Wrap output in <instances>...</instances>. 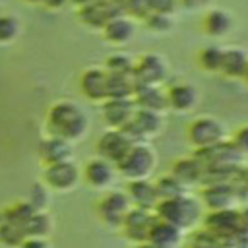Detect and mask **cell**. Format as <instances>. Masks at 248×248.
Returning a JSON list of instances; mask_svg holds the SVG:
<instances>
[{
    "label": "cell",
    "mask_w": 248,
    "mask_h": 248,
    "mask_svg": "<svg viewBox=\"0 0 248 248\" xmlns=\"http://www.w3.org/2000/svg\"><path fill=\"white\" fill-rule=\"evenodd\" d=\"M194 157L202 165L203 182L232 180L244 165V157L236 151V147L229 140H225L217 145H211V147L196 149Z\"/></svg>",
    "instance_id": "obj_1"
},
{
    "label": "cell",
    "mask_w": 248,
    "mask_h": 248,
    "mask_svg": "<svg viewBox=\"0 0 248 248\" xmlns=\"http://www.w3.org/2000/svg\"><path fill=\"white\" fill-rule=\"evenodd\" d=\"M202 207L203 205L198 198L184 192L176 198L159 202L157 207H155V215L186 232V231L196 229L202 223V219H203V209Z\"/></svg>",
    "instance_id": "obj_2"
},
{
    "label": "cell",
    "mask_w": 248,
    "mask_h": 248,
    "mask_svg": "<svg viewBox=\"0 0 248 248\" xmlns=\"http://www.w3.org/2000/svg\"><path fill=\"white\" fill-rule=\"evenodd\" d=\"M48 130L54 138L66 141L79 140L87 132V116L76 103H56L48 112Z\"/></svg>",
    "instance_id": "obj_3"
},
{
    "label": "cell",
    "mask_w": 248,
    "mask_h": 248,
    "mask_svg": "<svg viewBox=\"0 0 248 248\" xmlns=\"http://www.w3.org/2000/svg\"><path fill=\"white\" fill-rule=\"evenodd\" d=\"M157 169V151L151 147L149 141L134 143L128 153L120 159L116 165V170L130 182V180H141L151 178Z\"/></svg>",
    "instance_id": "obj_4"
},
{
    "label": "cell",
    "mask_w": 248,
    "mask_h": 248,
    "mask_svg": "<svg viewBox=\"0 0 248 248\" xmlns=\"http://www.w3.org/2000/svg\"><path fill=\"white\" fill-rule=\"evenodd\" d=\"M188 140L196 149L211 147V145H217V143L227 140V128L219 118L203 114V116H198L190 122Z\"/></svg>",
    "instance_id": "obj_5"
},
{
    "label": "cell",
    "mask_w": 248,
    "mask_h": 248,
    "mask_svg": "<svg viewBox=\"0 0 248 248\" xmlns=\"http://www.w3.org/2000/svg\"><path fill=\"white\" fill-rule=\"evenodd\" d=\"M134 79L138 85H163L170 78V64L157 52L141 54L134 62Z\"/></svg>",
    "instance_id": "obj_6"
},
{
    "label": "cell",
    "mask_w": 248,
    "mask_h": 248,
    "mask_svg": "<svg viewBox=\"0 0 248 248\" xmlns=\"http://www.w3.org/2000/svg\"><path fill=\"white\" fill-rule=\"evenodd\" d=\"M238 203H240V196H238L232 180L202 184V205L207 207L209 211L232 209V207H238Z\"/></svg>",
    "instance_id": "obj_7"
},
{
    "label": "cell",
    "mask_w": 248,
    "mask_h": 248,
    "mask_svg": "<svg viewBox=\"0 0 248 248\" xmlns=\"http://www.w3.org/2000/svg\"><path fill=\"white\" fill-rule=\"evenodd\" d=\"M122 130L130 136V140L134 143L151 141L163 130V114L161 112H153V110L138 108L136 114H134V118L130 120V124L124 126Z\"/></svg>",
    "instance_id": "obj_8"
},
{
    "label": "cell",
    "mask_w": 248,
    "mask_h": 248,
    "mask_svg": "<svg viewBox=\"0 0 248 248\" xmlns=\"http://www.w3.org/2000/svg\"><path fill=\"white\" fill-rule=\"evenodd\" d=\"M134 145L130 136L122 128H108L105 134H101L97 141V153L99 157L107 159L112 165H118L120 159L128 153V149Z\"/></svg>",
    "instance_id": "obj_9"
},
{
    "label": "cell",
    "mask_w": 248,
    "mask_h": 248,
    "mask_svg": "<svg viewBox=\"0 0 248 248\" xmlns=\"http://www.w3.org/2000/svg\"><path fill=\"white\" fill-rule=\"evenodd\" d=\"M155 219H157L155 211L132 207V209L126 213V217H124V221H122V225H120V229H122V232H124V236H126L128 240H132L134 244H140V242H145V240H147L149 231H151Z\"/></svg>",
    "instance_id": "obj_10"
},
{
    "label": "cell",
    "mask_w": 248,
    "mask_h": 248,
    "mask_svg": "<svg viewBox=\"0 0 248 248\" xmlns=\"http://www.w3.org/2000/svg\"><path fill=\"white\" fill-rule=\"evenodd\" d=\"M99 215L108 227H118L122 225L126 213L132 209V202L126 192L122 190H112L108 192L101 202H99Z\"/></svg>",
    "instance_id": "obj_11"
},
{
    "label": "cell",
    "mask_w": 248,
    "mask_h": 248,
    "mask_svg": "<svg viewBox=\"0 0 248 248\" xmlns=\"http://www.w3.org/2000/svg\"><path fill=\"white\" fill-rule=\"evenodd\" d=\"M203 229H207L209 232H213L219 240L238 234L240 231V215H238V207L232 209H219V211H209L203 217Z\"/></svg>",
    "instance_id": "obj_12"
},
{
    "label": "cell",
    "mask_w": 248,
    "mask_h": 248,
    "mask_svg": "<svg viewBox=\"0 0 248 248\" xmlns=\"http://www.w3.org/2000/svg\"><path fill=\"white\" fill-rule=\"evenodd\" d=\"M165 93H167V110L178 114L194 110L200 103V93L192 83H184V81L172 83Z\"/></svg>",
    "instance_id": "obj_13"
},
{
    "label": "cell",
    "mask_w": 248,
    "mask_h": 248,
    "mask_svg": "<svg viewBox=\"0 0 248 248\" xmlns=\"http://www.w3.org/2000/svg\"><path fill=\"white\" fill-rule=\"evenodd\" d=\"M138 107L134 99H107L103 101V118L108 128H124L134 118Z\"/></svg>",
    "instance_id": "obj_14"
},
{
    "label": "cell",
    "mask_w": 248,
    "mask_h": 248,
    "mask_svg": "<svg viewBox=\"0 0 248 248\" xmlns=\"http://www.w3.org/2000/svg\"><path fill=\"white\" fill-rule=\"evenodd\" d=\"M147 242L153 248H180L184 242V231L157 217L149 231Z\"/></svg>",
    "instance_id": "obj_15"
},
{
    "label": "cell",
    "mask_w": 248,
    "mask_h": 248,
    "mask_svg": "<svg viewBox=\"0 0 248 248\" xmlns=\"http://www.w3.org/2000/svg\"><path fill=\"white\" fill-rule=\"evenodd\" d=\"M126 194L132 202V207H140V209H149L155 211L159 198L155 192V184L151 182V178H141V180H130Z\"/></svg>",
    "instance_id": "obj_16"
},
{
    "label": "cell",
    "mask_w": 248,
    "mask_h": 248,
    "mask_svg": "<svg viewBox=\"0 0 248 248\" xmlns=\"http://www.w3.org/2000/svg\"><path fill=\"white\" fill-rule=\"evenodd\" d=\"M103 37L112 43V45H126L134 39L136 35V21L124 14H118L114 17H110L105 25H103Z\"/></svg>",
    "instance_id": "obj_17"
},
{
    "label": "cell",
    "mask_w": 248,
    "mask_h": 248,
    "mask_svg": "<svg viewBox=\"0 0 248 248\" xmlns=\"http://www.w3.org/2000/svg\"><path fill=\"white\" fill-rule=\"evenodd\" d=\"M202 25H203V31H205L209 37H213V39H223V37H227V35L232 31L234 19H232V14H229V12L223 10V8H209V10H205V14H203Z\"/></svg>",
    "instance_id": "obj_18"
},
{
    "label": "cell",
    "mask_w": 248,
    "mask_h": 248,
    "mask_svg": "<svg viewBox=\"0 0 248 248\" xmlns=\"http://www.w3.org/2000/svg\"><path fill=\"white\" fill-rule=\"evenodd\" d=\"M170 174L188 190L192 186H202L203 184V170H202V165L198 163V159L192 155V157H182L178 161H174L172 169H170Z\"/></svg>",
    "instance_id": "obj_19"
},
{
    "label": "cell",
    "mask_w": 248,
    "mask_h": 248,
    "mask_svg": "<svg viewBox=\"0 0 248 248\" xmlns=\"http://www.w3.org/2000/svg\"><path fill=\"white\" fill-rule=\"evenodd\" d=\"M46 182L58 190H68L72 188L78 178H79V170L78 167L68 159V161H60V163H50L45 174Z\"/></svg>",
    "instance_id": "obj_20"
},
{
    "label": "cell",
    "mask_w": 248,
    "mask_h": 248,
    "mask_svg": "<svg viewBox=\"0 0 248 248\" xmlns=\"http://www.w3.org/2000/svg\"><path fill=\"white\" fill-rule=\"evenodd\" d=\"M107 79L108 74L105 68H89L81 74V91L91 101H107Z\"/></svg>",
    "instance_id": "obj_21"
},
{
    "label": "cell",
    "mask_w": 248,
    "mask_h": 248,
    "mask_svg": "<svg viewBox=\"0 0 248 248\" xmlns=\"http://www.w3.org/2000/svg\"><path fill=\"white\" fill-rule=\"evenodd\" d=\"M132 99L138 108L153 110L161 114L167 110V93L159 85H138Z\"/></svg>",
    "instance_id": "obj_22"
},
{
    "label": "cell",
    "mask_w": 248,
    "mask_h": 248,
    "mask_svg": "<svg viewBox=\"0 0 248 248\" xmlns=\"http://www.w3.org/2000/svg\"><path fill=\"white\" fill-rule=\"evenodd\" d=\"M114 176H116V165L108 163L103 157L91 159L85 165V180L93 188H108L114 182Z\"/></svg>",
    "instance_id": "obj_23"
},
{
    "label": "cell",
    "mask_w": 248,
    "mask_h": 248,
    "mask_svg": "<svg viewBox=\"0 0 248 248\" xmlns=\"http://www.w3.org/2000/svg\"><path fill=\"white\" fill-rule=\"evenodd\" d=\"M138 89L134 74H108L107 99H132Z\"/></svg>",
    "instance_id": "obj_24"
},
{
    "label": "cell",
    "mask_w": 248,
    "mask_h": 248,
    "mask_svg": "<svg viewBox=\"0 0 248 248\" xmlns=\"http://www.w3.org/2000/svg\"><path fill=\"white\" fill-rule=\"evenodd\" d=\"M248 66V52L240 46H231L225 48L223 54V66H221V74L227 78H242Z\"/></svg>",
    "instance_id": "obj_25"
},
{
    "label": "cell",
    "mask_w": 248,
    "mask_h": 248,
    "mask_svg": "<svg viewBox=\"0 0 248 248\" xmlns=\"http://www.w3.org/2000/svg\"><path fill=\"white\" fill-rule=\"evenodd\" d=\"M43 151V157L45 161L50 165V163H60V161H68L70 155H72V147H70V141L62 140V138H50L43 143L41 147Z\"/></svg>",
    "instance_id": "obj_26"
},
{
    "label": "cell",
    "mask_w": 248,
    "mask_h": 248,
    "mask_svg": "<svg viewBox=\"0 0 248 248\" xmlns=\"http://www.w3.org/2000/svg\"><path fill=\"white\" fill-rule=\"evenodd\" d=\"M153 184H155V192H157L159 202H163V200H170V198H176V196L188 192V190H186V188H184V186H182L170 172L159 176Z\"/></svg>",
    "instance_id": "obj_27"
},
{
    "label": "cell",
    "mask_w": 248,
    "mask_h": 248,
    "mask_svg": "<svg viewBox=\"0 0 248 248\" xmlns=\"http://www.w3.org/2000/svg\"><path fill=\"white\" fill-rule=\"evenodd\" d=\"M223 54L225 48L219 45H209L200 52V66L205 72L211 74H221V66H223Z\"/></svg>",
    "instance_id": "obj_28"
},
{
    "label": "cell",
    "mask_w": 248,
    "mask_h": 248,
    "mask_svg": "<svg viewBox=\"0 0 248 248\" xmlns=\"http://www.w3.org/2000/svg\"><path fill=\"white\" fill-rule=\"evenodd\" d=\"M134 62L136 60H132V56H128L126 52H114L107 58L105 70H107V74H132Z\"/></svg>",
    "instance_id": "obj_29"
},
{
    "label": "cell",
    "mask_w": 248,
    "mask_h": 248,
    "mask_svg": "<svg viewBox=\"0 0 248 248\" xmlns=\"http://www.w3.org/2000/svg\"><path fill=\"white\" fill-rule=\"evenodd\" d=\"M122 14L132 17L134 21H143L151 14V0H124Z\"/></svg>",
    "instance_id": "obj_30"
},
{
    "label": "cell",
    "mask_w": 248,
    "mask_h": 248,
    "mask_svg": "<svg viewBox=\"0 0 248 248\" xmlns=\"http://www.w3.org/2000/svg\"><path fill=\"white\" fill-rule=\"evenodd\" d=\"M143 23L153 33H169L174 25V19H172V16H165V14H149L143 19Z\"/></svg>",
    "instance_id": "obj_31"
},
{
    "label": "cell",
    "mask_w": 248,
    "mask_h": 248,
    "mask_svg": "<svg viewBox=\"0 0 248 248\" xmlns=\"http://www.w3.org/2000/svg\"><path fill=\"white\" fill-rule=\"evenodd\" d=\"M48 227H50L48 219H46L45 215H41V213H33V215L21 225L23 232H25V234H33V236L46 234V232H48Z\"/></svg>",
    "instance_id": "obj_32"
},
{
    "label": "cell",
    "mask_w": 248,
    "mask_h": 248,
    "mask_svg": "<svg viewBox=\"0 0 248 248\" xmlns=\"http://www.w3.org/2000/svg\"><path fill=\"white\" fill-rule=\"evenodd\" d=\"M23 229L19 225H14V223H8L4 227H0V238L4 242H10V244H17L21 238H23Z\"/></svg>",
    "instance_id": "obj_33"
},
{
    "label": "cell",
    "mask_w": 248,
    "mask_h": 248,
    "mask_svg": "<svg viewBox=\"0 0 248 248\" xmlns=\"http://www.w3.org/2000/svg\"><path fill=\"white\" fill-rule=\"evenodd\" d=\"M178 8H180L178 0H151V14L174 16Z\"/></svg>",
    "instance_id": "obj_34"
},
{
    "label": "cell",
    "mask_w": 248,
    "mask_h": 248,
    "mask_svg": "<svg viewBox=\"0 0 248 248\" xmlns=\"http://www.w3.org/2000/svg\"><path fill=\"white\" fill-rule=\"evenodd\" d=\"M231 141L236 147V151L246 159L248 157V124H244L242 128H238L236 134H234V138Z\"/></svg>",
    "instance_id": "obj_35"
},
{
    "label": "cell",
    "mask_w": 248,
    "mask_h": 248,
    "mask_svg": "<svg viewBox=\"0 0 248 248\" xmlns=\"http://www.w3.org/2000/svg\"><path fill=\"white\" fill-rule=\"evenodd\" d=\"M16 31H17V23H16L12 17L2 16V17H0V41L12 39V37L16 35Z\"/></svg>",
    "instance_id": "obj_36"
},
{
    "label": "cell",
    "mask_w": 248,
    "mask_h": 248,
    "mask_svg": "<svg viewBox=\"0 0 248 248\" xmlns=\"http://www.w3.org/2000/svg\"><path fill=\"white\" fill-rule=\"evenodd\" d=\"M219 242H221V248H248V234L238 232V234L221 238Z\"/></svg>",
    "instance_id": "obj_37"
},
{
    "label": "cell",
    "mask_w": 248,
    "mask_h": 248,
    "mask_svg": "<svg viewBox=\"0 0 248 248\" xmlns=\"http://www.w3.org/2000/svg\"><path fill=\"white\" fill-rule=\"evenodd\" d=\"M213 0H178L180 8L190 10V12H200V10H207L211 6Z\"/></svg>",
    "instance_id": "obj_38"
},
{
    "label": "cell",
    "mask_w": 248,
    "mask_h": 248,
    "mask_svg": "<svg viewBox=\"0 0 248 248\" xmlns=\"http://www.w3.org/2000/svg\"><path fill=\"white\" fill-rule=\"evenodd\" d=\"M45 202H46L45 190H43L39 184L33 186V190H31V205H33V207H41V205H45Z\"/></svg>",
    "instance_id": "obj_39"
},
{
    "label": "cell",
    "mask_w": 248,
    "mask_h": 248,
    "mask_svg": "<svg viewBox=\"0 0 248 248\" xmlns=\"http://www.w3.org/2000/svg\"><path fill=\"white\" fill-rule=\"evenodd\" d=\"M238 215H240V231L248 234V205L238 207Z\"/></svg>",
    "instance_id": "obj_40"
},
{
    "label": "cell",
    "mask_w": 248,
    "mask_h": 248,
    "mask_svg": "<svg viewBox=\"0 0 248 248\" xmlns=\"http://www.w3.org/2000/svg\"><path fill=\"white\" fill-rule=\"evenodd\" d=\"M21 248H46V244H45L43 240H39V238H33V240L23 242V246H21Z\"/></svg>",
    "instance_id": "obj_41"
},
{
    "label": "cell",
    "mask_w": 248,
    "mask_h": 248,
    "mask_svg": "<svg viewBox=\"0 0 248 248\" xmlns=\"http://www.w3.org/2000/svg\"><path fill=\"white\" fill-rule=\"evenodd\" d=\"M43 2H45L48 8H62L68 0H43Z\"/></svg>",
    "instance_id": "obj_42"
},
{
    "label": "cell",
    "mask_w": 248,
    "mask_h": 248,
    "mask_svg": "<svg viewBox=\"0 0 248 248\" xmlns=\"http://www.w3.org/2000/svg\"><path fill=\"white\" fill-rule=\"evenodd\" d=\"M136 248H153V246H151V244L145 240V242H140V244H136Z\"/></svg>",
    "instance_id": "obj_43"
},
{
    "label": "cell",
    "mask_w": 248,
    "mask_h": 248,
    "mask_svg": "<svg viewBox=\"0 0 248 248\" xmlns=\"http://www.w3.org/2000/svg\"><path fill=\"white\" fill-rule=\"evenodd\" d=\"M190 248H221V246H190Z\"/></svg>",
    "instance_id": "obj_44"
},
{
    "label": "cell",
    "mask_w": 248,
    "mask_h": 248,
    "mask_svg": "<svg viewBox=\"0 0 248 248\" xmlns=\"http://www.w3.org/2000/svg\"><path fill=\"white\" fill-rule=\"evenodd\" d=\"M29 2H43V0H29Z\"/></svg>",
    "instance_id": "obj_45"
}]
</instances>
